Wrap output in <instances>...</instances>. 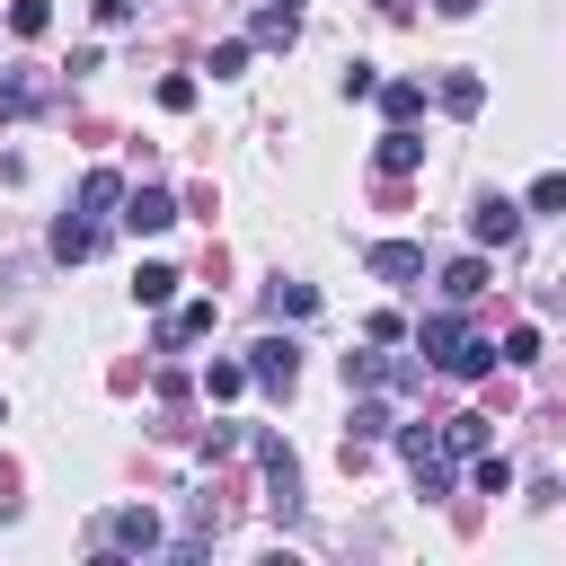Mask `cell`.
<instances>
[{
	"label": "cell",
	"mask_w": 566,
	"mask_h": 566,
	"mask_svg": "<svg viewBox=\"0 0 566 566\" xmlns=\"http://www.w3.org/2000/svg\"><path fill=\"white\" fill-rule=\"evenodd\" d=\"M433 442H442L451 460H478V451H486V416H442V433H433Z\"/></svg>",
	"instance_id": "5bb4252c"
},
{
	"label": "cell",
	"mask_w": 566,
	"mask_h": 566,
	"mask_svg": "<svg viewBox=\"0 0 566 566\" xmlns=\"http://www.w3.org/2000/svg\"><path fill=\"white\" fill-rule=\"evenodd\" d=\"M44 27H53V9H44V0H9V35H27V44H35Z\"/></svg>",
	"instance_id": "44dd1931"
},
{
	"label": "cell",
	"mask_w": 566,
	"mask_h": 566,
	"mask_svg": "<svg viewBox=\"0 0 566 566\" xmlns=\"http://www.w3.org/2000/svg\"><path fill=\"white\" fill-rule=\"evenodd\" d=\"M248 389V363H203V398H239Z\"/></svg>",
	"instance_id": "603a6c76"
},
{
	"label": "cell",
	"mask_w": 566,
	"mask_h": 566,
	"mask_svg": "<svg viewBox=\"0 0 566 566\" xmlns=\"http://www.w3.org/2000/svg\"><path fill=\"white\" fill-rule=\"evenodd\" d=\"M53 256H62V265L97 256V221H88V212H62V221H53Z\"/></svg>",
	"instance_id": "8fae6325"
},
{
	"label": "cell",
	"mask_w": 566,
	"mask_h": 566,
	"mask_svg": "<svg viewBox=\"0 0 566 566\" xmlns=\"http://www.w3.org/2000/svg\"><path fill=\"white\" fill-rule=\"evenodd\" d=\"M212 318H221V301H186V310L168 318V345H186V336H212Z\"/></svg>",
	"instance_id": "ac0fdd59"
},
{
	"label": "cell",
	"mask_w": 566,
	"mask_h": 566,
	"mask_svg": "<svg viewBox=\"0 0 566 566\" xmlns=\"http://www.w3.org/2000/svg\"><path fill=\"white\" fill-rule=\"evenodd\" d=\"M265 310H274V318H292V327H301V318H310V310H318V292H310V283H292V274H274V283H265Z\"/></svg>",
	"instance_id": "4fadbf2b"
},
{
	"label": "cell",
	"mask_w": 566,
	"mask_h": 566,
	"mask_svg": "<svg viewBox=\"0 0 566 566\" xmlns=\"http://www.w3.org/2000/svg\"><path fill=\"white\" fill-rule=\"evenodd\" d=\"M478 292H486V256H451V265H442V301H460V310H469Z\"/></svg>",
	"instance_id": "7c38bea8"
},
{
	"label": "cell",
	"mask_w": 566,
	"mask_h": 566,
	"mask_svg": "<svg viewBox=\"0 0 566 566\" xmlns=\"http://www.w3.org/2000/svg\"><path fill=\"white\" fill-rule=\"evenodd\" d=\"M292 35H301V9H283V0H265L248 27V44H274V53H292Z\"/></svg>",
	"instance_id": "9c48e42d"
},
{
	"label": "cell",
	"mask_w": 566,
	"mask_h": 566,
	"mask_svg": "<svg viewBox=\"0 0 566 566\" xmlns=\"http://www.w3.org/2000/svg\"><path fill=\"white\" fill-rule=\"evenodd\" d=\"M106 539H115L124 557H150V548H168V531H159V513H150V504H124V513H106Z\"/></svg>",
	"instance_id": "277c9868"
},
{
	"label": "cell",
	"mask_w": 566,
	"mask_h": 566,
	"mask_svg": "<svg viewBox=\"0 0 566 566\" xmlns=\"http://www.w3.org/2000/svg\"><path fill=\"white\" fill-rule=\"evenodd\" d=\"M433 9H442V18H469V9H478V0H433Z\"/></svg>",
	"instance_id": "83f0119b"
},
{
	"label": "cell",
	"mask_w": 566,
	"mask_h": 566,
	"mask_svg": "<svg viewBox=\"0 0 566 566\" xmlns=\"http://www.w3.org/2000/svg\"><path fill=\"white\" fill-rule=\"evenodd\" d=\"M380 433H389V398H371V389H363V398H354V433H345V442H380Z\"/></svg>",
	"instance_id": "d6986e66"
},
{
	"label": "cell",
	"mask_w": 566,
	"mask_h": 566,
	"mask_svg": "<svg viewBox=\"0 0 566 566\" xmlns=\"http://www.w3.org/2000/svg\"><path fill=\"white\" fill-rule=\"evenodd\" d=\"M168 221H177V195H168V186H124V230L159 239Z\"/></svg>",
	"instance_id": "5b68a950"
},
{
	"label": "cell",
	"mask_w": 566,
	"mask_h": 566,
	"mask_svg": "<svg viewBox=\"0 0 566 566\" xmlns=\"http://www.w3.org/2000/svg\"><path fill=\"white\" fill-rule=\"evenodd\" d=\"M495 363H513V371H522V363H539V327H504V345H495Z\"/></svg>",
	"instance_id": "7402d4cb"
},
{
	"label": "cell",
	"mask_w": 566,
	"mask_h": 566,
	"mask_svg": "<svg viewBox=\"0 0 566 566\" xmlns=\"http://www.w3.org/2000/svg\"><path fill=\"white\" fill-rule=\"evenodd\" d=\"M27 106H35V80H0V124L27 115Z\"/></svg>",
	"instance_id": "484cf974"
},
{
	"label": "cell",
	"mask_w": 566,
	"mask_h": 566,
	"mask_svg": "<svg viewBox=\"0 0 566 566\" xmlns=\"http://www.w3.org/2000/svg\"><path fill=\"white\" fill-rule=\"evenodd\" d=\"M469 239H478V248H513V239H522V203H504V195H478V212H469Z\"/></svg>",
	"instance_id": "8992f818"
},
{
	"label": "cell",
	"mask_w": 566,
	"mask_h": 566,
	"mask_svg": "<svg viewBox=\"0 0 566 566\" xmlns=\"http://www.w3.org/2000/svg\"><path fill=\"white\" fill-rule=\"evenodd\" d=\"M248 451L265 460V486H274V513L292 522V513H301V469H292V442H274V433H248Z\"/></svg>",
	"instance_id": "3957f363"
},
{
	"label": "cell",
	"mask_w": 566,
	"mask_h": 566,
	"mask_svg": "<svg viewBox=\"0 0 566 566\" xmlns=\"http://www.w3.org/2000/svg\"><path fill=\"white\" fill-rule=\"evenodd\" d=\"M248 380L274 389V398H292V389H301V345H292V336H256V345H248Z\"/></svg>",
	"instance_id": "7a4b0ae2"
},
{
	"label": "cell",
	"mask_w": 566,
	"mask_h": 566,
	"mask_svg": "<svg viewBox=\"0 0 566 566\" xmlns=\"http://www.w3.org/2000/svg\"><path fill=\"white\" fill-rule=\"evenodd\" d=\"M133 301H142V310H168V301H177V265H142V274H133Z\"/></svg>",
	"instance_id": "2e32d148"
},
{
	"label": "cell",
	"mask_w": 566,
	"mask_h": 566,
	"mask_svg": "<svg viewBox=\"0 0 566 566\" xmlns=\"http://www.w3.org/2000/svg\"><path fill=\"white\" fill-rule=\"evenodd\" d=\"M0 424H9V398H0Z\"/></svg>",
	"instance_id": "f546056e"
},
{
	"label": "cell",
	"mask_w": 566,
	"mask_h": 566,
	"mask_svg": "<svg viewBox=\"0 0 566 566\" xmlns=\"http://www.w3.org/2000/svg\"><path fill=\"white\" fill-rule=\"evenodd\" d=\"M371 9H380V18H407V0H371Z\"/></svg>",
	"instance_id": "f1b7e54d"
},
{
	"label": "cell",
	"mask_w": 566,
	"mask_h": 566,
	"mask_svg": "<svg viewBox=\"0 0 566 566\" xmlns=\"http://www.w3.org/2000/svg\"><path fill=\"white\" fill-rule=\"evenodd\" d=\"M363 265H371L380 283H416V274H424V248H416V239H380V248H363Z\"/></svg>",
	"instance_id": "52a82bcc"
},
{
	"label": "cell",
	"mask_w": 566,
	"mask_h": 566,
	"mask_svg": "<svg viewBox=\"0 0 566 566\" xmlns=\"http://www.w3.org/2000/svg\"><path fill=\"white\" fill-rule=\"evenodd\" d=\"M469 478H478V495H513V460H504V451H478Z\"/></svg>",
	"instance_id": "ffe728a7"
},
{
	"label": "cell",
	"mask_w": 566,
	"mask_h": 566,
	"mask_svg": "<svg viewBox=\"0 0 566 566\" xmlns=\"http://www.w3.org/2000/svg\"><path fill=\"white\" fill-rule=\"evenodd\" d=\"M371 159H380V177H416V168H424V142H416V124H389Z\"/></svg>",
	"instance_id": "ba28073f"
},
{
	"label": "cell",
	"mask_w": 566,
	"mask_h": 566,
	"mask_svg": "<svg viewBox=\"0 0 566 566\" xmlns=\"http://www.w3.org/2000/svg\"><path fill=\"white\" fill-rule=\"evenodd\" d=\"M416 354H424L433 371H451V380H478V371H495V345H486V336H469L460 301H451V310H433V318L416 327Z\"/></svg>",
	"instance_id": "6da1fadb"
},
{
	"label": "cell",
	"mask_w": 566,
	"mask_h": 566,
	"mask_svg": "<svg viewBox=\"0 0 566 566\" xmlns=\"http://www.w3.org/2000/svg\"><path fill=\"white\" fill-rule=\"evenodd\" d=\"M380 106H389V124H416V115H424V80H389Z\"/></svg>",
	"instance_id": "e0dca14e"
},
{
	"label": "cell",
	"mask_w": 566,
	"mask_h": 566,
	"mask_svg": "<svg viewBox=\"0 0 566 566\" xmlns=\"http://www.w3.org/2000/svg\"><path fill=\"white\" fill-rule=\"evenodd\" d=\"M115 203H124V177L115 168H88L80 177V212H115Z\"/></svg>",
	"instance_id": "9a60e30c"
},
{
	"label": "cell",
	"mask_w": 566,
	"mask_h": 566,
	"mask_svg": "<svg viewBox=\"0 0 566 566\" xmlns=\"http://www.w3.org/2000/svg\"><path fill=\"white\" fill-rule=\"evenodd\" d=\"M203 71H212V80H239V71H248V35H230V44H212V62H203Z\"/></svg>",
	"instance_id": "cb8c5ba5"
},
{
	"label": "cell",
	"mask_w": 566,
	"mask_h": 566,
	"mask_svg": "<svg viewBox=\"0 0 566 566\" xmlns=\"http://www.w3.org/2000/svg\"><path fill=\"white\" fill-rule=\"evenodd\" d=\"M142 18V0H97V27H133Z\"/></svg>",
	"instance_id": "4316f807"
},
{
	"label": "cell",
	"mask_w": 566,
	"mask_h": 566,
	"mask_svg": "<svg viewBox=\"0 0 566 566\" xmlns=\"http://www.w3.org/2000/svg\"><path fill=\"white\" fill-rule=\"evenodd\" d=\"M283 9H301V0H283Z\"/></svg>",
	"instance_id": "4dcf8cb0"
},
{
	"label": "cell",
	"mask_w": 566,
	"mask_h": 566,
	"mask_svg": "<svg viewBox=\"0 0 566 566\" xmlns=\"http://www.w3.org/2000/svg\"><path fill=\"white\" fill-rule=\"evenodd\" d=\"M531 212H566V168H548V177H531Z\"/></svg>",
	"instance_id": "d4e9b609"
},
{
	"label": "cell",
	"mask_w": 566,
	"mask_h": 566,
	"mask_svg": "<svg viewBox=\"0 0 566 566\" xmlns=\"http://www.w3.org/2000/svg\"><path fill=\"white\" fill-rule=\"evenodd\" d=\"M433 106H442V115H478V106H486V80H478V71H442Z\"/></svg>",
	"instance_id": "30bf717a"
}]
</instances>
